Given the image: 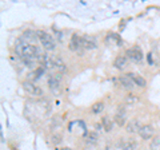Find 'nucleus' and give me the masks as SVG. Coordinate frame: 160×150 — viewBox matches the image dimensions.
<instances>
[{
  "label": "nucleus",
  "instance_id": "1",
  "mask_svg": "<svg viewBox=\"0 0 160 150\" xmlns=\"http://www.w3.org/2000/svg\"><path fill=\"white\" fill-rule=\"evenodd\" d=\"M39 48L36 46H33V44H24V48H23V55L22 58H32L35 59L36 56H39Z\"/></svg>",
  "mask_w": 160,
  "mask_h": 150
},
{
  "label": "nucleus",
  "instance_id": "2",
  "mask_svg": "<svg viewBox=\"0 0 160 150\" xmlns=\"http://www.w3.org/2000/svg\"><path fill=\"white\" fill-rule=\"evenodd\" d=\"M23 88L26 90L27 93L32 94V95H43V90L39 86H36L32 81H26L23 82Z\"/></svg>",
  "mask_w": 160,
  "mask_h": 150
},
{
  "label": "nucleus",
  "instance_id": "3",
  "mask_svg": "<svg viewBox=\"0 0 160 150\" xmlns=\"http://www.w3.org/2000/svg\"><path fill=\"white\" fill-rule=\"evenodd\" d=\"M139 136L142 137V139H151L152 136H153V129L151 125H144V126L140 127L139 130Z\"/></svg>",
  "mask_w": 160,
  "mask_h": 150
},
{
  "label": "nucleus",
  "instance_id": "4",
  "mask_svg": "<svg viewBox=\"0 0 160 150\" xmlns=\"http://www.w3.org/2000/svg\"><path fill=\"white\" fill-rule=\"evenodd\" d=\"M62 74H55V75H51L49 77V79H48V86H49V88L51 90H56V88H59L60 87V82H62Z\"/></svg>",
  "mask_w": 160,
  "mask_h": 150
},
{
  "label": "nucleus",
  "instance_id": "5",
  "mask_svg": "<svg viewBox=\"0 0 160 150\" xmlns=\"http://www.w3.org/2000/svg\"><path fill=\"white\" fill-rule=\"evenodd\" d=\"M68 47H69V50H72V51H78V50L82 47V38H80L78 34H73L71 40H69Z\"/></svg>",
  "mask_w": 160,
  "mask_h": 150
},
{
  "label": "nucleus",
  "instance_id": "6",
  "mask_svg": "<svg viewBox=\"0 0 160 150\" xmlns=\"http://www.w3.org/2000/svg\"><path fill=\"white\" fill-rule=\"evenodd\" d=\"M127 63H128L127 58L123 56V55H119V56H116L113 61V67L118 68V70H124L127 67Z\"/></svg>",
  "mask_w": 160,
  "mask_h": 150
},
{
  "label": "nucleus",
  "instance_id": "7",
  "mask_svg": "<svg viewBox=\"0 0 160 150\" xmlns=\"http://www.w3.org/2000/svg\"><path fill=\"white\" fill-rule=\"evenodd\" d=\"M82 47L84 50H93L96 47V43L93 42V39L89 36H82Z\"/></svg>",
  "mask_w": 160,
  "mask_h": 150
},
{
  "label": "nucleus",
  "instance_id": "8",
  "mask_svg": "<svg viewBox=\"0 0 160 150\" xmlns=\"http://www.w3.org/2000/svg\"><path fill=\"white\" fill-rule=\"evenodd\" d=\"M140 123H139V121L138 119H132V121H129L128 123H127V126H126V129H127V131L128 133H139V130H140Z\"/></svg>",
  "mask_w": 160,
  "mask_h": 150
},
{
  "label": "nucleus",
  "instance_id": "9",
  "mask_svg": "<svg viewBox=\"0 0 160 150\" xmlns=\"http://www.w3.org/2000/svg\"><path fill=\"white\" fill-rule=\"evenodd\" d=\"M120 82H122V84H123V87H126V88H133L136 84H135V82H133V79L132 78H129L128 75H123V77H120Z\"/></svg>",
  "mask_w": 160,
  "mask_h": 150
},
{
  "label": "nucleus",
  "instance_id": "10",
  "mask_svg": "<svg viewBox=\"0 0 160 150\" xmlns=\"http://www.w3.org/2000/svg\"><path fill=\"white\" fill-rule=\"evenodd\" d=\"M102 125H103L104 131H107V133L111 131L112 127H113V123H112V121H111V119H109L108 117H103V118H102Z\"/></svg>",
  "mask_w": 160,
  "mask_h": 150
},
{
  "label": "nucleus",
  "instance_id": "11",
  "mask_svg": "<svg viewBox=\"0 0 160 150\" xmlns=\"http://www.w3.org/2000/svg\"><path fill=\"white\" fill-rule=\"evenodd\" d=\"M104 110V103L103 102H95L92 106H91V111L93 113V114H100Z\"/></svg>",
  "mask_w": 160,
  "mask_h": 150
},
{
  "label": "nucleus",
  "instance_id": "12",
  "mask_svg": "<svg viewBox=\"0 0 160 150\" xmlns=\"http://www.w3.org/2000/svg\"><path fill=\"white\" fill-rule=\"evenodd\" d=\"M133 61L135 62H140L143 59V51L140 50L139 46H133Z\"/></svg>",
  "mask_w": 160,
  "mask_h": 150
},
{
  "label": "nucleus",
  "instance_id": "13",
  "mask_svg": "<svg viewBox=\"0 0 160 150\" xmlns=\"http://www.w3.org/2000/svg\"><path fill=\"white\" fill-rule=\"evenodd\" d=\"M133 82L136 86L139 87H146L147 86V82H146V79H144L143 77H140V75H136L135 74V77H133Z\"/></svg>",
  "mask_w": 160,
  "mask_h": 150
},
{
  "label": "nucleus",
  "instance_id": "14",
  "mask_svg": "<svg viewBox=\"0 0 160 150\" xmlns=\"http://www.w3.org/2000/svg\"><path fill=\"white\" fill-rule=\"evenodd\" d=\"M113 122L118 125V126L120 127H123V126H127V123H126V117H123V115H119V114H116V115L113 117Z\"/></svg>",
  "mask_w": 160,
  "mask_h": 150
},
{
  "label": "nucleus",
  "instance_id": "15",
  "mask_svg": "<svg viewBox=\"0 0 160 150\" xmlns=\"http://www.w3.org/2000/svg\"><path fill=\"white\" fill-rule=\"evenodd\" d=\"M124 101H126V103H128V104H132V103H135V102H138V97L133 95V94H128Z\"/></svg>",
  "mask_w": 160,
  "mask_h": 150
},
{
  "label": "nucleus",
  "instance_id": "16",
  "mask_svg": "<svg viewBox=\"0 0 160 150\" xmlns=\"http://www.w3.org/2000/svg\"><path fill=\"white\" fill-rule=\"evenodd\" d=\"M96 141H98V134L96 133H89V136H88V143H92V145H95L96 143Z\"/></svg>",
  "mask_w": 160,
  "mask_h": 150
},
{
  "label": "nucleus",
  "instance_id": "17",
  "mask_svg": "<svg viewBox=\"0 0 160 150\" xmlns=\"http://www.w3.org/2000/svg\"><path fill=\"white\" fill-rule=\"evenodd\" d=\"M51 141L53 145H59L60 142H62V136L60 134H53V136L51 137Z\"/></svg>",
  "mask_w": 160,
  "mask_h": 150
},
{
  "label": "nucleus",
  "instance_id": "18",
  "mask_svg": "<svg viewBox=\"0 0 160 150\" xmlns=\"http://www.w3.org/2000/svg\"><path fill=\"white\" fill-rule=\"evenodd\" d=\"M159 146H160V138H159V137L153 138V141L151 142V149H152V150H156Z\"/></svg>",
  "mask_w": 160,
  "mask_h": 150
},
{
  "label": "nucleus",
  "instance_id": "19",
  "mask_svg": "<svg viewBox=\"0 0 160 150\" xmlns=\"http://www.w3.org/2000/svg\"><path fill=\"white\" fill-rule=\"evenodd\" d=\"M123 150H135V143L133 142H126L123 145Z\"/></svg>",
  "mask_w": 160,
  "mask_h": 150
},
{
  "label": "nucleus",
  "instance_id": "20",
  "mask_svg": "<svg viewBox=\"0 0 160 150\" xmlns=\"http://www.w3.org/2000/svg\"><path fill=\"white\" fill-rule=\"evenodd\" d=\"M118 114H119V115H123V117L126 115V107L120 104V106L118 107Z\"/></svg>",
  "mask_w": 160,
  "mask_h": 150
},
{
  "label": "nucleus",
  "instance_id": "21",
  "mask_svg": "<svg viewBox=\"0 0 160 150\" xmlns=\"http://www.w3.org/2000/svg\"><path fill=\"white\" fill-rule=\"evenodd\" d=\"M126 55H127V58H129V59H132L133 61V50L132 48H128L126 51Z\"/></svg>",
  "mask_w": 160,
  "mask_h": 150
},
{
  "label": "nucleus",
  "instance_id": "22",
  "mask_svg": "<svg viewBox=\"0 0 160 150\" xmlns=\"http://www.w3.org/2000/svg\"><path fill=\"white\" fill-rule=\"evenodd\" d=\"M147 59H148V63H149V64H152V54H151V52L147 55Z\"/></svg>",
  "mask_w": 160,
  "mask_h": 150
},
{
  "label": "nucleus",
  "instance_id": "23",
  "mask_svg": "<svg viewBox=\"0 0 160 150\" xmlns=\"http://www.w3.org/2000/svg\"><path fill=\"white\" fill-rule=\"evenodd\" d=\"M60 150H71L69 147H63V149H60Z\"/></svg>",
  "mask_w": 160,
  "mask_h": 150
}]
</instances>
